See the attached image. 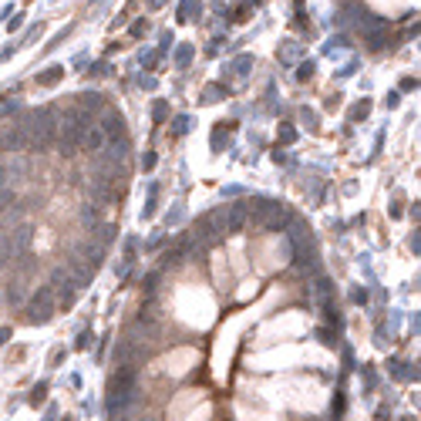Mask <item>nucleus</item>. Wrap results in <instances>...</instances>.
I'll list each match as a JSON object with an SVG mask.
<instances>
[{
    "label": "nucleus",
    "mask_w": 421,
    "mask_h": 421,
    "mask_svg": "<svg viewBox=\"0 0 421 421\" xmlns=\"http://www.w3.org/2000/svg\"><path fill=\"white\" fill-rule=\"evenodd\" d=\"M223 233H226V219H223V212H209V216H203L199 223H195V243L212 246Z\"/></svg>",
    "instance_id": "nucleus-4"
},
{
    "label": "nucleus",
    "mask_w": 421,
    "mask_h": 421,
    "mask_svg": "<svg viewBox=\"0 0 421 421\" xmlns=\"http://www.w3.org/2000/svg\"><path fill=\"white\" fill-rule=\"evenodd\" d=\"M229 128H233V125H229ZM229 128H226V131H229ZM226 131H223V128H216V135H212V145H216V148L223 145V135H226Z\"/></svg>",
    "instance_id": "nucleus-38"
},
{
    "label": "nucleus",
    "mask_w": 421,
    "mask_h": 421,
    "mask_svg": "<svg viewBox=\"0 0 421 421\" xmlns=\"http://www.w3.org/2000/svg\"><path fill=\"white\" fill-rule=\"evenodd\" d=\"M401 88L411 91V88H418V81H414V78H405V81H401Z\"/></svg>",
    "instance_id": "nucleus-44"
},
{
    "label": "nucleus",
    "mask_w": 421,
    "mask_h": 421,
    "mask_svg": "<svg viewBox=\"0 0 421 421\" xmlns=\"http://www.w3.org/2000/svg\"><path fill=\"white\" fill-rule=\"evenodd\" d=\"M91 344H95V334H91V330H84L81 337H78V350H88Z\"/></svg>",
    "instance_id": "nucleus-32"
},
{
    "label": "nucleus",
    "mask_w": 421,
    "mask_h": 421,
    "mask_svg": "<svg viewBox=\"0 0 421 421\" xmlns=\"http://www.w3.org/2000/svg\"><path fill=\"white\" fill-rule=\"evenodd\" d=\"M145 31H148V24H145V20H135V24H131V34H135V37H142Z\"/></svg>",
    "instance_id": "nucleus-36"
},
{
    "label": "nucleus",
    "mask_w": 421,
    "mask_h": 421,
    "mask_svg": "<svg viewBox=\"0 0 421 421\" xmlns=\"http://www.w3.org/2000/svg\"><path fill=\"white\" fill-rule=\"evenodd\" d=\"M88 192H91V203L95 206H105V203H112L115 195H118V189L108 182V179H101V175H91V182H88Z\"/></svg>",
    "instance_id": "nucleus-9"
},
{
    "label": "nucleus",
    "mask_w": 421,
    "mask_h": 421,
    "mask_svg": "<svg viewBox=\"0 0 421 421\" xmlns=\"http://www.w3.org/2000/svg\"><path fill=\"white\" fill-rule=\"evenodd\" d=\"M7 300H10V303H20V300H24V297H20V290H17V286H14V290H7Z\"/></svg>",
    "instance_id": "nucleus-40"
},
{
    "label": "nucleus",
    "mask_w": 421,
    "mask_h": 421,
    "mask_svg": "<svg viewBox=\"0 0 421 421\" xmlns=\"http://www.w3.org/2000/svg\"><path fill=\"white\" fill-rule=\"evenodd\" d=\"M317 337H320V340H324V344H327V347H330V344H334V340H330V330H317Z\"/></svg>",
    "instance_id": "nucleus-43"
},
{
    "label": "nucleus",
    "mask_w": 421,
    "mask_h": 421,
    "mask_svg": "<svg viewBox=\"0 0 421 421\" xmlns=\"http://www.w3.org/2000/svg\"><path fill=\"white\" fill-rule=\"evenodd\" d=\"M7 340H10V327H0V347H4Z\"/></svg>",
    "instance_id": "nucleus-42"
},
{
    "label": "nucleus",
    "mask_w": 421,
    "mask_h": 421,
    "mask_svg": "<svg viewBox=\"0 0 421 421\" xmlns=\"http://www.w3.org/2000/svg\"><path fill=\"white\" fill-rule=\"evenodd\" d=\"M397 98H401V95H397V91H391V95L384 98V105H388V108H394V105H397Z\"/></svg>",
    "instance_id": "nucleus-41"
},
{
    "label": "nucleus",
    "mask_w": 421,
    "mask_h": 421,
    "mask_svg": "<svg viewBox=\"0 0 421 421\" xmlns=\"http://www.w3.org/2000/svg\"><path fill=\"white\" fill-rule=\"evenodd\" d=\"M57 303H61V307H71L74 303V286H61V290H57Z\"/></svg>",
    "instance_id": "nucleus-27"
},
{
    "label": "nucleus",
    "mask_w": 421,
    "mask_h": 421,
    "mask_svg": "<svg viewBox=\"0 0 421 421\" xmlns=\"http://www.w3.org/2000/svg\"><path fill=\"white\" fill-rule=\"evenodd\" d=\"M357 27H361V37H364V41L371 44L374 51H381V48H384V37H388V20H384V17L364 14L361 20H357Z\"/></svg>",
    "instance_id": "nucleus-3"
},
{
    "label": "nucleus",
    "mask_w": 421,
    "mask_h": 421,
    "mask_svg": "<svg viewBox=\"0 0 421 421\" xmlns=\"http://www.w3.org/2000/svg\"><path fill=\"white\" fill-rule=\"evenodd\" d=\"M101 155H105L108 162L122 165L125 155H128V138H108V142H105V152H101Z\"/></svg>",
    "instance_id": "nucleus-13"
},
{
    "label": "nucleus",
    "mask_w": 421,
    "mask_h": 421,
    "mask_svg": "<svg viewBox=\"0 0 421 421\" xmlns=\"http://www.w3.org/2000/svg\"><path fill=\"white\" fill-rule=\"evenodd\" d=\"M250 68H253V57H250V54H239V57L233 61V71H236V74H250Z\"/></svg>",
    "instance_id": "nucleus-24"
},
{
    "label": "nucleus",
    "mask_w": 421,
    "mask_h": 421,
    "mask_svg": "<svg viewBox=\"0 0 421 421\" xmlns=\"http://www.w3.org/2000/svg\"><path fill=\"white\" fill-rule=\"evenodd\" d=\"M31 239H34V229L27 226H17V229H10V236H7V243H10V259H20L27 250H31Z\"/></svg>",
    "instance_id": "nucleus-7"
},
{
    "label": "nucleus",
    "mask_w": 421,
    "mask_h": 421,
    "mask_svg": "<svg viewBox=\"0 0 421 421\" xmlns=\"http://www.w3.org/2000/svg\"><path fill=\"white\" fill-rule=\"evenodd\" d=\"M223 219H226V233H243L246 219H250V212H246V203H233L226 212H223Z\"/></svg>",
    "instance_id": "nucleus-12"
},
{
    "label": "nucleus",
    "mask_w": 421,
    "mask_h": 421,
    "mask_svg": "<svg viewBox=\"0 0 421 421\" xmlns=\"http://www.w3.org/2000/svg\"><path fill=\"white\" fill-rule=\"evenodd\" d=\"M367 115H371V101H361V105H354V112H350V122H364Z\"/></svg>",
    "instance_id": "nucleus-25"
},
{
    "label": "nucleus",
    "mask_w": 421,
    "mask_h": 421,
    "mask_svg": "<svg viewBox=\"0 0 421 421\" xmlns=\"http://www.w3.org/2000/svg\"><path fill=\"white\" fill-rule=\"evenodd\" d=\"M51 314H54V290H51V286H41V290L34 293L31 307H27V320H31V324H48Z\"/></svg>",
    "instance_id": "nucleus-2"
},
{
    "label": "nucleus",
    "mask_w": 421,
    "mask_h": 421,
    "mask_svg": "<svg viewBox=\"0 0 421 421\" xmlns=\"http://www.w3.org/2000/svg\"><path fill=\"white\" fill-rule=\"evenodd\" d=\"M300 57V44L297 41H283V48H280V61H297Z\"/></svg>",
    "instance_id": "nucleus-22"
},
{
    "label": "nucleus",
    "mask_w": 421,
    "mask_h": 421,
    "mask_svg": "<svg viewBox=\"0 0 421 421\" xmlns=\"http://www.w3.org/2000/svg\"><path fill=\"white\" fill-rule=\"evenodd\" d=\"M199 0H182L179 4V20H195V14H199Z\"/></svg>",
    "instance_id": "nucleus-20"
},
{
    "label": "nucleus",
    "mask_w": 421,
    "mask_h": 421,
    "mask_svg": "<svg viewBox=\"0 0 421 421\" xmlns=\"http://www.w3.org/2000/svg\"><path fill=\"white\" fill-rule=\"evenodd\" d=\"M165 115H169V105H165V101H155L152 105V118L155 122H165Z\"/></svg>",
    "instance_id": "nucleus-29"
},
{
    "label": "nucleus",
    "mask_w": 421,
    "mask_h": 421,
    "mask_svg": "<svg viewBox=\"0 0 421 421\" xmlns=\"http://www.w3.org/2000/svg\"><path fill=\"white\" fill-rule=\"evenodd\" d=\"M135 401H138L135 367H118V374H115L112 384H108V414H112V418H125Z\"/></svg>",
    "instance_id": "nucleus-1"
},
{
    "label": "nucleus",
    "mask_w": 421,
    "mask_h": 421,
    "mask_svg": "<svg viewBox=\"0 0 421 421\" xmlns=\"http://www.w3.org/2000/svg\"><path fill=\"white\" fill-rule=\"evenodd\" d=\"M394 378L397 381H408V378H414V371H408V364H394Z\"/></svg>",
    "instance_id": "nucleus-33"
},
{
    "label": "nucleus",
    "mask_w": 421,
    "mask_h": 421,
    "mask_svg": "<svg viewBox=\"0 0 421 421\" xmlns=\"http://www.w3.org/2000/svg\"><path fill=\"white\" fill-rule=\"evenodd\" d=\"M0 148H17V128H0Z\"/></svg>",
    "instance_id": "nucleus-23"
},
{
    "label": "nucleus",
    "mask_w": 421,
    "mask_h": 421,
    "mask_svg": "<svg viewBox=\"0 0 421 421\" xmlns=\"http://www.w3.org/2000/svg\"><path fill=\"white\" fill-rule=\"evenodd\" d=\"M78 108H81V112H101V108H105V98L98 95V91H81V95H78Z\"/></svg>",
    "instance_id": "nucleus-15"
},
{
    "label": "nucleus",
    "mask_w": 421,
    "mask_h": 421,
    "mask_svg": "<svg viewBox=\"0 0 421 421\" xmlns=\"http://www.w3.org/2000/svg\"><path fill=\"white\" fill-rule=\"evenodd\" d=\"M71 256H78L81 263H88L91 270H98L101 267V259H105V246L101 243H95V239H84V243H78L74 246V253Z\"/></svg>",
    "instance_id": "nucleus-8"
},
{
    "label": "nucleus",
    "mask_w": 421,
    "mask_h": 421,
    "mask_svg": "<svg viewBox=\"0 0 421 421\" xmlns=\"http://www.w3.org/2000/svg\"><path fill=\"white\" fill-rule=\"evenodd\" d=\"M280 142H283V145H293V142H297V128H293V125H280Z\"/></svg>",
    "instance_id": "nucleus-28"
},
{
    "label": "nucleus",
    "mask_w": 421,
    "mask_h": 421,
    "mask_svg": "<svg viewBox=\"0 0 421 421\" xmlns=\"http://www.w3.org/2000/svg\"><path fill=\"white\" fill-rule=\"evenodd\" d=\"M98 128H101L105 138H125V118L115 112V108H105V118H101Z\"/></svg>",
    "instance_id": "nucleus-10"
},
{
    "label": "nucleus",
    "mask_w": 421,
    "mask_h": 421,
    "mask_svg": "<svg viewBox=\"0 0 421 421\" xmlns=\"http://www.w3.org/2000/svg\"><path fill=\"white\" fill-rule=\"evenodd\" d=\"M108 71H112V68H108L105 61H101V64H95V68H91V74H95V78H101V74H108Z\"/></svg>",
    "instance_id": "nucleus-37"
},
{
    "label": "nucleus",
    "mask_w": 421,
    "mask_h": 421,
    "mask_svg": "<svg viewBox=\"0 0 421 421\" xmlns=\"http://www.w3.org/2000/svg\"><path fill=\"white\" fill-rule=\"evenodd\" d=\"M172 131H175V135H182V131H189V118H186V115H179L175 122H172Z\"/></svg>",
    "instance_id": "nucleus-31"
},
{
    "label": "nucleus",
    "mask_w": 421,
    "mask_h": 421,
    "mask_svg": "<svg viewBox=\"0 0 421 421\" xmlns=\"http://www.w3.org/2000/svg\"><path fill=\"white\" fill-rule=\"evenodd\" d=\"M98 223H101L98 206H95V203H84V206H81V226H84V229H98Z\"/></svg>",
    "instance_id": "nucleus-16"
},
{
    "label": "nucleus",
    "mask_w": 421,
    "mask_h": 421,
    "mask_svg": "<svg viewBox=\"0 0 421 421\" xmlns=\"http://www.w3.org/2000/svg\"><path fill=\"white\" fill-rule=\"evenodd\" d=\"M115 236H118V229H115V226H98V229H95V243L108 246V243L115 239Z\"/></svg>",
    "instance_id": "nucleus-21"
},
{
    "label": "nucleus",
    "mask_w": 421,
    "mask_h": 421,
    "mask_svg": "<svg viewBox=\"0 0 421 421\" xmlns=\"http://www.w3.org/2000/svg\"><path fill=\"white\" fill-rule=\"evenodd\" d=\"M303 122H307V125H310V128H314V125H317V115H314V112H310V108H303Z\"/></svg>",
    "instance_id": "nucleus-39"
},
{
    "label": "nucleus",
    "mask_w": 421,
    "mask_h": 421,
    "mask_svg": "<svg viewBox=\"0 0 421 421\" xmlns=\"http://www.w3.org/2000/svg\"><path fill=\"white\" fill-rule=\"evenodd\" d=\"M105 142H108V138L101 135V128H98V125H88V128H84V135H81V145L88 148V152H101V148H105Z\"/></svg>",
    "instance_id": "nucleus-14"
},
{
    "label": "nucleus",
    "mask_w": 421,
    "mask_h": 421,
    "mask_svg": "<svg viewBox=\"0 0 421 421\" xmlns=\"http://www.w3.org/2000/svg\"><path fill=\"white\" fill-rule=\"evenodd\" d=\"M229 91H226V84H206L203 88V101L206 105H216V101H223Z\"/></svg>",
    "instance_id": "nucleus-18"
},
{
    "label": "nucleus",
    "mask_w": 421,
    "mask_h": 421,
    "mask_svg": "<svg viewBox=\"0 0 421 421\" xmlns=\"http://www.w3.org/2000/svg\"><path fill=\"white\" fill-rule=\"evenodd\" d=\"M4 263H10V243H7V236L0 233V267Z\"/></svg>",
    "instance_id": "nucleus-30"
},
{
    "label": "nucleus",
    "mask_w": 421,
    "mask_h": 421,
    "mask_svg": "<svg viewBox=\"0 0 421 421\" xmlns=\"http://www.w3.org/2000/svg\"><path fill=\"white\" fill-rule=\"evenodd\" d=\"M61 78H64V68H61V64H54V68H48V71H41V74H37V84H41V88H51V84H57Z\"/></svg>",
    "instance_id": "nucleus-17"
},
{
    "label": "nucleus",
    "mask_w": 421,
    "mask_h": 421,
    "mask_svg": "<svg viewBox=\"0 0 421 421\" xmlns=\"http://www.w3.org/2000/svg\"><path fill=\"white\" fill-rule=\"evenodd\" d=\"M314 78V61H303V64H297V81H310Z\"/></svg>",
    "instance_id": "nucleus-26"
},
{
    "label": "nucleus",
    "mask_w": 421,
    "mask_h": 421,
    "mask_svg": "<svg viewBox=\"0 0 421 421\" xmlns=\"http://www.w3.org/2000/svg\"><path fill=\"white\" fill-rule=\"evenodd\" d=\"M259 223H263L270 233H283V229L293 223V216H290V209H286L283 203H270V209L259 216Z\"/></svg>",
    "instance_id": "nucleus-5"
},
{
    "label": "nucleus",
    "mask_w": 421,
    "mask_h": 421,
    "mask_svg": "<svg viewBox=\"0 0 421 421\" xmlns=\"http://www.w3.org/2000/svg\"><path fill=\"white\" fill-rule=\"evenodd\" d=\"M64 273H68V280L74 283V290H81V286H91V276H95V270H91L88 263H81L78 256H68Z\"/></svg>",
    "instance_id": "nucleus-6"
},
{
    "label": "nucleus",
    "mask_w": 421,
    "mask_h": 421,
    "mask_svg": "<svg viewBox=\"0 0 421 421\" xmlns=\"http://www.w3.org/2000/svg\"><path fill=\"white\" fill-rule=\"evenodd\" d=\"M310 421H314V418H310Z\"/></svg>",
    "instance_id": "nucleus-47"
},
{
    "label": "nucleus",
    "mask_w": 421,
    "mask_h": 421,
    "mask_svg": "<svg viewBox=\"0 0 421 421\" xmlns=\"http://www.w3.org/2000/svg\"><path fill=\"white\" fill-rule=\"evenodd\" d=\"M44 391H48V384L41 381V384L34 388V394H31V405H41V401H44Z\"/></svg>",
    "instance_id": "nucleus-34"
},
{
    "label": "nucleus",
    "mask_w": 421,
    "mask_h": 421,
    "mask_svg": "<svg viewBox=\"0 0 421 421\" xmlns=\"http://www.w3.org/2000/svg\"><path fill=\"white\" fill-rule=\"evenodd\" d=\"M142 169H145V172L155 169V152H145V155H142Z\"/></svg>",
    "instance_id": "nucleus-35"
},
{
    "label": "nucleus",
    "mask_w": 421,
    "mask_h": 421,
    "mask_svg": "<svg viewBox=\"0 0 421 421\" xmlns=\"http://www.w3.org/2000/svg\"><path fill=\"white\" fill-rule=\"evenodd\" d=\"M162 4H165V0H148V7H152V10H159Z\"/></svg>",
    "instance_id": "nucleus-45"
},
{
    "label": "nucleus",
    "mask_w": 421,
    "mask_h": 421,
    "mask_svg": "<svg viewBox=\"0 0 421 421\" xmlns=\"http://www.w3.org/2000/svg\"><path fill=\"white\" fill-rule=\"evenodd\" d=\"M192 54H195L192 44H179V48H175V68H182V71H186V68L192 64Z\"/></svg>",
    "instance_id": "nucleus-19"
},
{
    "label": "nucleus",
    "mask_w": 421,
    "mask_h": 421,
    "mask_svg": "<svg viewBox=\"0 0 421 421\" xmlns=\"http://www.w3.org/2000/svg\"><path fill=\"white\" fill-rule=\"evenodd\" d=\"M142 421H148V418H142Z\"/></svg>",
    "instance_id": "nucleus-46"
},
{
    "label": "nucleus",
    "mask_w": 421,
    "mask_h": 421,
    "mask_svg": "<svg viewBox=\"0 0 421 421\" xmlns=\"http://www.w3.org/2000/svg\"><path fill=\"white\" fill-rule=\"evenodd\" d=\"M135 361H138V344L135 340H118L115 344V367H135Z\"/></svg>",
    "instance_id": "nucleus-11"
}]
</instances>
